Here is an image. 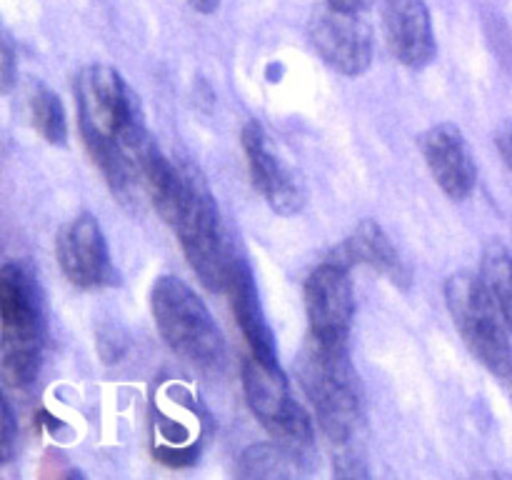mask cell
I'll use <instances>...</instances> for the list:
<instances>
[{
  "label": "cell",
  "mask_w": 512,
  "mask_h": 480,
  "mask_svg": "<svg viewBox=\"0 0 512 480\" xmlns=\"http://www.w3.org/2000/svg\"><path fill=\"white\" fill-rule=\"evenodd\" d=\"M78 125L90 158L103 170L108 188L125 205L145 193L143 163L153 148L138 95L123 75L103 63L80 70L75 80Z\"/></svg>",
  "instance_id": "obj_1"
},
{
  "label": "cell",
  "mask_w": 512,
  "mask_h": 480,
  "mask_svg": "<svg viewBox=\"0 0 512 480\" xmlns=\"http://www.w3.org/2000/svg\"><path fill=\"white\" fill-rule=\"evenodd\" d=\"M298 378L325 438L348 445L360 428V385L348 345L320 343L310 335L298 355Z\"/></svg>",
  "instance_id": "obj_2"
},
{
  "label": "cell",
  "mask_w": 512,
  "mask_h": 480,
  "mask_svg": "<svg viewBox=\"0 0 512 480\" xmlns=\"http://www.w3.org/2000/svg\"><path fill=\"white\" fill-rule=\"evenodd\" d=\"M45 345V313L38 283L18 263L0 270V363L15 388L38 378Z\"/></svg>",
  "instance_id": "obj_3"
},
{
  "label": "cell",
  "mask_w": 512,
  "mask_h": 480,
  "mask_svg": "<svg viewBox=\"0 0 512 480\" xmlns=\"http://www.w3.org/2000/svg\"><path fill=\"white\" fill-rule=\"evenodd\" d=\"M150 310L160 338L178 358L198 368H218L225 358V340L208 305L175 275H163L150 290Z\"/></svg>",
  "instance_id": "obj_4"
},
{
  "label": "cell",
  "mask_w": 512,
  "mask_h": 480,
  "mask_svg": "<svg viewBox=\"0 0 512 480\" xmlns=\"http://www.w3.org/2000/svg\"><path fill=\"white\" fill-rule=\"evenodd\" d=\"M170 228L178 233L185 258L195 275L203 280L205 288L215 293L228 290L230 275L240 258L228 243L215 195L210 193L203 173L193 165L188 168V190H185L183 205Z\"/></svg>",
  "instance_id": "obj_5"
},
{
  "label": "cell",
  "mask_w": 512,
  "mask_h": 480,
  "mask_svg": "<svg viewBox=\"0 0 512 480\" xmlns=\"http://www.w3.org/2000/svg\"><path fill=\"white\" fill-rule=\"evenodd\" d=\"M445 303L470 353L495 375H510L512 330L480 273L460 270L450 275L445 283Z\"/></svg>",
  "instance_id": "obj_6"
},
{
  "label": "cell",
  "mask_w": 512,
  "mask_h": 480,
  "mask_svg": "<svg viewBox=\"0 0 512 480\" xmlns=\"http://www.w3.org/2000/svg\"><path fill=\"white\" fill-rule=\"evenodd\" d=\"M243 390L250 410L268 433L305 458V450L313 448V423L303 405L295 403L290 395V385L280 365L263 363L250 353L243 363Z\"/></svg>",
  "instance_id": "obj_7"
},
{
  "label": "cell",
  "mask_w": 512,
  "mask_h": 480,
  "mask_svg": "<svg viewBox=\"0 0 512 480\" xmlns=\"http://www.w3.org/2000/svg\"><path fill=\"white\" fill-rule=\"evenodd\" d=\"M353 265L333 250L305 280V310L310 335L320 343L348 345L355 315V293L350 280Z\"/></svg>",
  "instance_id": "obj_8"
},
{
  "label": "cell",
  "mask_w": 512,
  "mask_h": 480,
  "mask_svg": "<svg viewBox=\"0 0 512 480\" xmlns=\"http://www.w3.org/2000/svg\"><path fill=\"white\" fill-rule=\"evenodd\" d=\"M310 40L320 58L338 73L363 75L373 60V35L358 13L325 5L310 20Z\"/></svg>",
  "instance_id": "obj_9"
},
{
  "label": "cell",
  "mask_w": 512,
  "mask_h": 480,
  "mask_svg": "<svg viewBox=\"0 0 512 480\" xmlns=\"http://www.w3.org/2000/svg\"><path fill=\"white\" fill-rule=\"evenodd\" d=\"M55 255L63 275L75 288H105L118 280L103 228L90 213H80L60 230Z\"/></svg>",
  "instance_id": "obj_10"
},
{
  "label": "cell",
  "mask_w": 512,
  "mask_h": 480,
  "mask_svg": "<svg viewBox=\"0 0 512 480\" xmlns=\"http://www.w3.org/2000/svg\"><path fill=\"white\" fill-rule=\"evenodd\" d=\"M240 140H243L245 158H248L250 178H253L258 193L268 200L270 208L280 215L300 213L305 205L303 185L295 178L293 170L278 158L263 125L255 120L245 123Z\"/></svg>",
  "instance_id": "obj_11"
},
{
  "label": "cell",
  "mask_w": 512,
  "mask_h": 480,
  "mask_svg": "<svg viewBox=\"0 0 512 480\" xmlns=\"http://www.w3.org/2000/svg\"><path fill=\"white\" fill-rule=\"evenodd\" d=\"M420 150L425 155L435 183L453 200H465L478 183V168L470 155L463 133L450 123H438L425 130L420 138Z\"/></svg>",
  "instance_id": "obj_12"
},
{
  "label": "cell",
  "mask_w": 512,
  "mask_h": 480,
  "mask_svg": "<svg viewBox=\"0 0 512 480\" xmlns=\"http://www.w3.org/2000/svg\"><path fill=\"white\" fill-rule=\"evenodd\" d=\"M383 20L385 38L400 63L415 70L433 63L438 48L425 0H388Z\"/></svg>",
  "instance_id": "obj_13"
},
{
  "label": "cell",
  "mask_w": 512,
  "mask_h": 480,
  "mask_svg": "<svg viewBox=\"0 0 512 480\" xmlns=\"http://www.w3.org/2000/svg\"><path fill=\"white\" fill-rule=\"evenodd\" d=\"M225 293L230 295V303H233V315L238 320L240 330H243L245 340L250 345V353L255 358H260L263 363L278 365V350H275V335L270 330L268 318L263 313V305H260L258 288H255V275L250 270V265L243 258L235 263L233 275H230V283Z\"/></svg>",
  "instance_id": "obj_14"
},
{
  "label": "cell",
  "mask_w": 512,
  "mask_h": 480,
  "mask_svg": "<svg viewBox=\"0 0 512 480\" xmlns=\"http://www.w3.org/2000/svg\"><path fill=\"white\" fill-rule=\"evenodd\" d=\"M338 253L350 265H368L375 273L385 275L398 288H408L410 280H413L408 263L400 258L393 240L388 238V233L375 220H360L358 228L350 233V238L338 245Z\"/></svg>",
  "instance_id": "obj_15"
},
{
  "label": "cell",
  "mask_w": 512,
  "mask_h": 480,
  "mask_svg": "<svg viewBox=\"0 0 512 480\" xmlns=\"http://www.w3.org/2000/svg\"><path fill=\"white\" fill-rule=\"evenodd\" d=\"M300 463H303V455L285 448L278 440L255 443L240 458V475L245 478H290V475H300V468H295Z\"/></svg>",
  "instance_id": "obj_16"
},
{
  "label": "cell",
  "mask_w": 512,
  "mask_h": 480,
  "mask_svg": "<svg viewBox=\"0 0 512 480\" xmlns=\"http://www.w3.org/2000/svg\"><path fill=\"white\" fill-rule=\"evenodd\" d=\"M30 120L35 130L48 140L50 145H63L68 140V120H65V108L58 95L48 85L38 83L30 90Z\"/></svg>",
  "instance_id": "obj_17"
},
{
  "label": "cell",
  "mask_w": 512,
  "mask_h": 480,
  "mask_svg": "<svg viewBox=\"0 0 512 480\" xmlns=\"http://www.w3.org/2000/svg\"><path fill=\"white\" fill-rule=\"evenodd\" d=\"M480 278L493 293L512 330V255L500 245H490L480 260Z\"/></svg>",
  "instance_id": "obj_18"
},
{
  "label": "cell",
  "mask_w": 512,
  "mask_h": 480,
  "mask_svg": "<svg viewBox=\"0 0 512 480\" xmlns=\"http://www.w3.org/2000/svg\"><path fill=\"white\" fill-rule=\"evenodd\" d=\"M15 448V415L8 400H3V423H0V460L8 463Z\"/></svg>",
  "instance_id": "obj_19"
},
{
  "label": "cell",
  "mask_w": 512,
  "mask_h": 480,
  "mask_svg": "<svg viewBox=\"0 0 512 480\" xmlns=\"http://www.w3.org/2000/svg\"><path fill=\"white\" fill-rule=\"evenodd\" d=\"M0 83H3L5 95H8L15 85V50L8 35H5L3 45H0Z\"/></svg>",
  "instance_id": "obj_20"
},
{
  "label": "cell",
  "mask_w": 512,
  "mask_h": 480,
  "mask_svg": "<svg viewBox=\"0 0 512 480\" xmlns=\"http://www.w3.org/2000/svg\"><path fill=\"white\" fill-rule=\"evenodd\" d=\"M495 145H498V153L503 155L505 165L512 170V123H505L503 128L495 135Z\"/></svg>",
  "instance_id": "obj_21"
},
{
  "label": "cell",
  "mask_w": 512,
  "mask_h": 480,
  "mask_svg": "<svg viewBox=\"0 0 512 480\" xmlns=\"http://www.w3.org/2000/svg\"><path fill=\"white\" fill-rule=\"evenodd\" d=\"M328 5L340 10H350V13H360L365 5H370V0H328Z\"/></svg>",
  "instance_id": "obj_22"
},
{
  "label": "cell",
  "mask_w": 512,
  "mask_h": 480,
  "mask_svg": "<svg viewBox=\"0 0 512 480\" xmlns=\"http://www.w3.org/2000/svg\"><path fill=\"white\" fill-rule=\"evenodd\" d=\"M188 3L193 5L198 13H213V10L220 5V0H188Z\"/></svg>",
  "instance_id": "obj_23"
}]
</instances>
